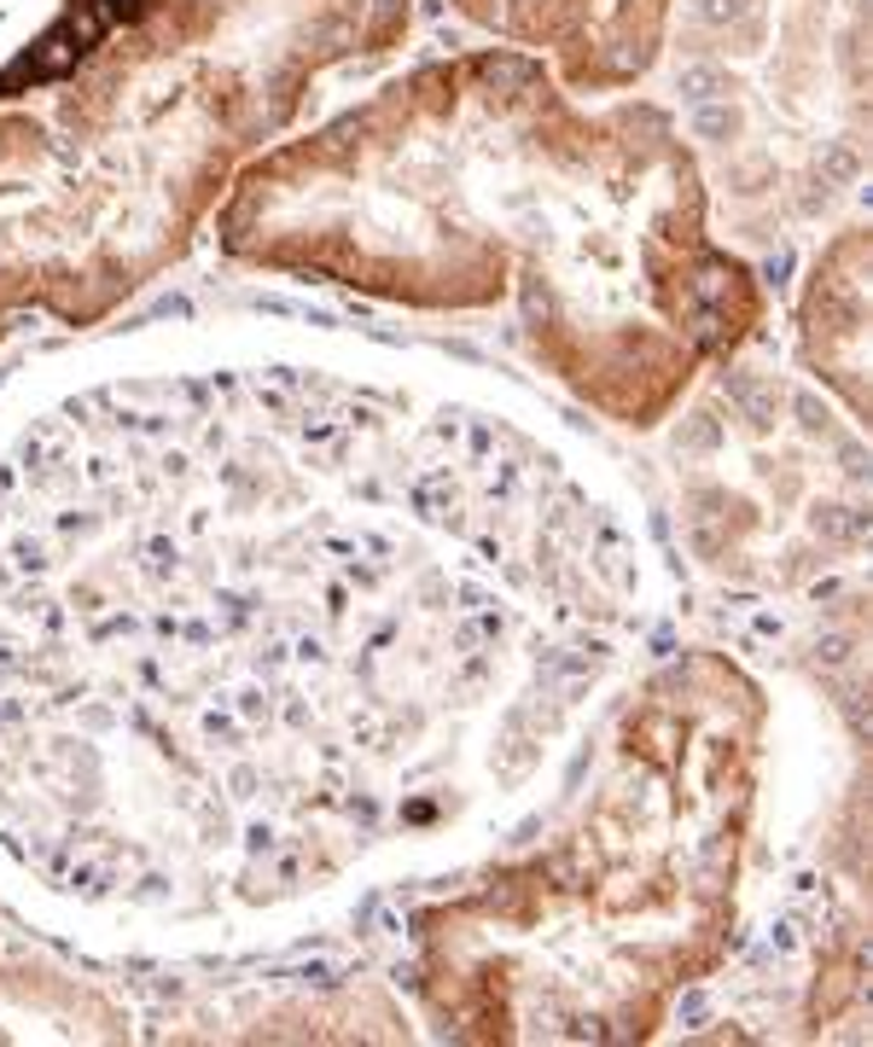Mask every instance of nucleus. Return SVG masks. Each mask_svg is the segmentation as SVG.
I'll use <instances>...</instances> for the list:
<instances>
[{"label":"nucleus","instance_id":"1","mask_svg":"<svg viewBox=\"0 0 873 1047\" xmlns=\"http://www.w3.org/2000/svg\"><path fill=\"white\" fill-rule=\"evenodd\" d=\"M659 612L536 408L356 349L106 373L0 443V867L116 932L513 826Z\"/></svg>","mask_w":873,"mask_h":1047}]
</instances>
